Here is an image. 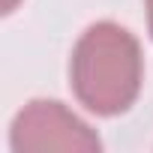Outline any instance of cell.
Here are the masks:
<instances>
[{
	"mask_svg": "<svg viewBox=\"0 0 153 153\" xmlns=\"http://www.w3.org/2000/svg\"><path fill=\"white\" fill-rule=\"evenodd\" d=\"M69 78L78 102L93 114L111 117L126 111L141 90V48L135 36L114 21L87 27L72 51Z\"/></svg>",
	"mask_w": 153,
	"mask_h": 153,
	"instance_id": "cell-1",
	"label": "cell"
},
{
	"mask_svg": "<svg viewBox=\"0 0 153 153\" xmlns=\"http://www.w3.org/2000/svg\"><path fill=\"white\" fill-rule=\"evenodd\" d=\"M9 141L12 150H99L96 132L51 99L30 102L15 117Z\"/></svg>",
	"mask_w": 153,
	"mask_h": 153,
	"instance_id": "cell-2",
	"label": "cell"
},
{
	"mask_svg": "<svg viewBox=\"0 0 153 153\" xmlns=\"http://www.w3.org/2000/svg\"><path fill=\"white\" fill-rule=\"evenodd\" d=\"M147 24H150V33H153V0H147Z\"/></svg>",
	"mask_w": 153,
	"mask_h": 153,
	"instance_id": "cell-3",
	"label": "cell"
},
{
	"mask_svg": "<svg viewBox=\"0 0 153 153\" xmlns=\"http://www.w3.org/2000/svg\"><path fill=\"white\" fill-rule=\"evenodd\" d=\"M15 3H18V0H3V12H12V9H15Z\"/></svg>",
	"mask_w": 153,
	"mask_h": 153,
	"instance_id": "cell-4",
	"label": "cell"
}]
</instances>
